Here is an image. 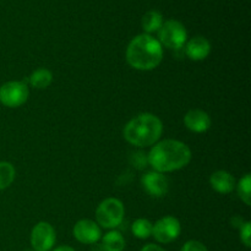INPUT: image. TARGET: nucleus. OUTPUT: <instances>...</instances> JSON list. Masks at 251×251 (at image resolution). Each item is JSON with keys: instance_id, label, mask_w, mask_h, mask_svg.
<instances>
[{"instance_id": "1", "label": "nucleus", "mask_w": 251, "mask_h": 251, "mask_svg": "<svg viewBox=\"0 0 251 251\" xmlns=\"http://www.w3.org/2000/svg\"><path fill=\"white\" fill-rule=\"evenodd\" d=\"M193 158L190 147L183 141L166 139L156 142L147 153L149 166L159 173L180 171L190 163Z\"/></svg>"}, {"instance_id": "2", "label": "nucleus", "mask_w": 251, "mask_h": 251, "mask_svg": "<svg viewBox=\"0 0 251 251\" xmlns=\"http://www.w3.org/2000/svg\"><path fill=\"white\" fill-rule=\"evenodd\" d=\"M125 58L135 70L151 71L161 65L163 60V47L151 34H137L127 44Z\"/></svg>"}, {"instance_id": "3", "label": "nucleus", "mask_w": 251, "mask_h": 251, "mask_svg": "<svg viewBox=\"0 0 251 251\" xmlns=\"http://www.w3.org/2000/svg\"><path fill=\"white\" fill-rule=\"evenodd\" d=\"M163 134V123L152 113H140L125 124L123 136L137 149L153 146Z\"/></svg>"}, {"instance_id": "4", "label": "nucleus", "mask_w": 251, "mask_h": 251, "mask_svg": "<svg viewBox=\"0 0 251 251\" xmlns=\"http://www.w3.org/2000/svg\"><path fill=\"white\" fill-rule=\"evenodd\" d=\"M124 203L117 198L104 199L96 208V222L102 229L112 230L118 228L124 221Z\"/></svg>"}, {"instance_id": "5", "label": "nucleus", "mask_w": 251, "mask_h": 251, "mask_svg": "<svg viewBox=\"0 0 251 251\" xmlns=\"http://www.w3.org/2000/svg\"><path fill=\"white\" fill-rule=\"evenodd\" d=\"M157 34H158L157 39L161 46L172 49V50L183 49L188 41V31H186L185 26L178 20L164 21Z\"/></svg>"}, {"instance_id": "6", "label": "nucleus", "mask_w": 251, "mask_h": 251, "mask_svg": "<svg viewBox=\"0 0 251 251\" xmlns=\"http://www.w3.org/2000/svg\"><path fill=\"white\" fill-rule=\"evenodd\" d=\"M28 86L25 81H7L0 86V103L7 108H19L27 102Z\"/></svg>"}, {"instance_id": "7", "label": "nucleus", "mask_w": 251, "mask_h": 251, "mask_svg": "<svg viewBox=\"0 0 251 251\" xmlns=\"http://www.w3.org/2000/svg\"><path fill=\"white\" fill-rule=\"evenodd\" d=\"M180 221L174 216H164L153 223L152 237L159 244H169L180 237Z\"/></svg>"}, {"instance_id": "8", "label": "nucleus", "mask_w": 251, "mask_h": 251, "mask_svg": "<svg viewBox=\"0 0 251 251\" xmlns=\"http://www.w3.org/2000/svg\"><path fill=\"white\" fill-rule=\"evenodd\" d=\"M33 251H50L56 242V232L49 222H38L33 226L29 235Z\"/></svg>"}, {"instance_id": "9", "label": "nucleus", "mask_w": 251, "mask_h": 251, "mask_svg": "<svg viewBox=\"0 0 251 251\" xmlns=\"http://www.w3.org/2000/svg\"><path fill=\"white\" fill-rule=\"evenodd\" d=\"M73 235L78 243L86 245L97 244L102 238V228L97 222L88 218L77 221L73 228Z\"/></svg>"}, {"instance_id": "10", "label": "nucleus", "mask_w": 251, "mask_h": 251, "mask_svg": "<svg viewBox=\"0 0 251 251\" xmlns=\"http://www.w3.org/2000/svg\"><path fill=\"white\" fill-rule=\"evenodd\" d=\"M141 185L151 198L161 199L168 194L169 181L163 173L151 171L141 176Z\"/></svg>"}, {"instance_id": "11", "label": "nucleus", "mask_w": 251, "mask_h": 251, "mask_svg": "<svg viewBox=\"0 0 251 251\" xmlns=\"http://www.w3.org/2000/svg\"><path fill=\"white\" fill-rule=\"evenodd\" d=\"M184 125L186 129L195 134H203L208 131L212 125V120L207 112L202 109H190L184 115Z\"/></svg>"}, {"instance_id": "12", "label": "nucleus", "mask_w": 251, "mask_h": 251, "mask_svg": "<svg viewBox=\"0 0 251 251\" xmlns=\"http://www.w3.org/2000/svg\"><path fill=\"white\" fill-rule=\"evenodd\" d=\"M212 47H211L210 41L202 36L193 37L191 39L186 41L184 46V51L185 55L193 61H202L211 54Z\"/></svg>"}, {"instance_id": "13", "label": "nucleus", "mask_w": 251, "mask_h": 251, "mask_svg": "<svg viewBox=\"0 0 251 251\" xmlns=\"http://www.w3.org/2000/svg\"><path fill=\"white\" fill-rule=\"evenodd\" d=\"M210 186L221 195H228L235 189V179L229 172L216 171L208 179Z\"/></svg>"}, {"instance_id": "14", "label": "nucleus", "mask_w": 251, "mask_h": 251, "mask_svg": "<svg viewBox=\"0 0 251 251\" xmlns=\"http://www.w3.org/2000/svg\"><path fill=\"white\" fill-rule=\"evenodd\" d=\"M125 245L124 235L115 229L108 230L100 238V248L103 251H124Z\"/></svg>"}, {"instance_id": "15", "label": "nucleus", "mask_w": 251, "mask_h": 251, "mask_svg": "<svg viewBox=\"0 0 251 251\" xmlns=\"http://www.w3.org/2000/svg\"><path fill=\"white\" fill-rule=\"evenodd\" d=\"M28 82L36 90H46L53 82V73L46 68L36 69L29 75Z\"/></svg>"}, {"instance_id": "16", "label": "nucleus", "mask_w": 251, "mask_h": 251, "mask_svg": "<svg viewBox=\"0 0 251 251\" xmlns=\"http://www.w3.org/2000/svg\"><path fill=\"white\" fill-rule=\"evenodd\" d=\"M163 22V16H162L161 12L157 11V10H150L142 17L141 25L144 31L147 34H151L154 33V32H158Z\"/></svg>"}, {"instance_id": "17", "label": "nucleus", "mask_w": 251, "mask_h": 251, "mask_svg": "<svg viewBox=\"0 0 251 251\" xmlns=\"http://www.w3.org/2000/svg\"><path fill=\"white\" fill-rule=\"evenodd\" d=\"M152 228H153V223L151 221L147 218H137L131 225V232L137 239L145 240L152 237Z\"/></svg>"}, {"instance_id": "18", "label": "nucleus", "mask_w": 251, "mask_h": 251, "mask_svg": "<svg viewBox=\"0 0 251 251\" xmlns=\"http://www.w3.org/2000/svg\"><path fill=\"white\" fill-rule=\"evenodd\" d=\"M16 178V169L10 162H0V190H5L14 183Z\"/></svg>"}, {"instance_id": "19", "label": "nucleus", "mask_w": 251, "mask_h": 251, "mask_svg": "<svg viewBox=\"0 0 251 251\" xmlns=\"http://www.w3.org/2000/svg\"><path fill=\"white\" fill-rule=\"evenodd\" d=\"M235 188H237V193L240 200H242L247 206H250L251 205V176L250 174L247 173L245 176H243L242 178H240V180L238 181V184H235Z\"/></svg>"}, {"instance_id": "20", "label": "nucleus", "mask_w": 251, "mask_h": 251, "mask_svg": "<svg viewBox=\"0 0 251 251\" xmlns=\"http://www.w3.org/2000/svg\"><path fill=\"white\" fill-rule=\"evenodd\" d=\"M130 163L137 169H145L149 166L147 161V153H144L141 151H136L130 156Z\"/></svg>"}, {"instance_id": "21", "label": "nucleus", "mask_w": 251, "mask_h": 251, "mask_svg": "<svg viewBox=\"0 0 251 251\" xmlns=\"http://www.w3.org/2000/svg\"><path fill=\"white\" fill-rule=\"evenodd\" d=\"M239 238L245 247H251V223L249 221H245L244 225L239 228Z\"/></svg>"}, {"instance_id": "22", "label": "nucleus", "mask_w": 251, "mask_h": 251, "mask_svg": "<svg viewBox=\"0 0 251 251\" xmlns=\"http://www.w3.org/2000/svg\"><path fill=\"white\" fill-rule=\"evenodd\" d=\"M181 251H208V249L199 240H188L181 248Z\"/></svg>"}, {"instance_id": "23", "label": "nucleus", "mask_w": 251, "mask_h": 251, "mask_svg": "<svg viewBox=\"0 0 251 251\" xmlns=\"http://www.w3.org/2000/svg\"><path fill=\"white\" fill-rule=\"evenodd\" d=\"M140 251H166L161 245L153 244V243H149V244L144 245Z\"/></svg>"}, {"instance_id": "24", "label": "nucleus", "mask_w": 251, "mask_h": 251, "mask_svg": "<svg viewBox=\"0 0 251 251\" xmlns=\"http://www.w3.org/2000/svg\"><path fill=\"white\" fill-rule=\"evenodd\" d=\"M50 251H76L73 247L70 245H60V247H56L55 249H51Z\"/></svg>"}]
</instances>
